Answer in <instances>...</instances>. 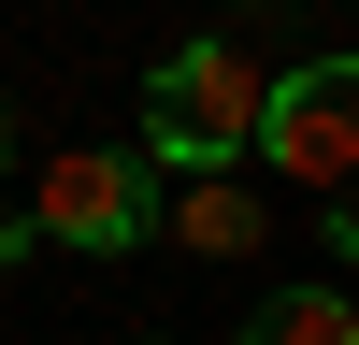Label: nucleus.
Returning a JSON list of instances; mask_svg holds the SVG:
<instances>
[{
    "label": "nucleus",
    "mask_w": 359,
    "mask_h": 345,
    "mask_svg": "<svg viewBox=\"0 0 359 345\" xmlns=\"http://www.w3.org/2000/svg\"><path fill=\"white\" fill-rule=\"evenodd\" d=\"M230 345H359V302H345L331 273H316V288H273V302H259Z\"/></svg>",
    "instance_id": "nucleus-5"
},
{
    "label": "nucleus",
    "mask_w": 359,
    "mask_h": 345,
    "mask_svg": "<svg viewBox=\"0 0 359 345\" xmlns=\"http://www.w3.org/2000/svg\"><path fill=\"white\" fill-rule=\"evenodd\" d=\"M29 245H72V259H130L144 230H158V172L130 158V144H57L43 158V201H29Z\"/></svg>",
    "instance_id": "nucleus-3"
},
{
    "label": "nucleus",
    "mask_w": 359,
    "mask_h": 345,
    "mask_svg": "<svg viewBox=\"0 0 359 345\" xmlns=\"http://www.w3.org/2000/svg\"><path fill=\"white\" fill-rule=\"evenodd\" d=\"M0 158H15V115H0Z\"/></svg>",
    "instance_id": "nucleus-6"
},
{
    "label": "nucleus",
    "mask_w": 359,
    "mask_h": 345,
    "mask_svg": "<svg viewBox=\"0 0 359 345\" xmlns=\"http://www.w3.org/2000/svg\"><path fill=\"white\" fill-rule=\"evenodd\" d=\"M245 158H273L287 187L331 216L359 187V58H302V72H259V144Z\"/></svg>",
    "instance_id": "nucleus-2"
},
{
    "label": "nucleus",
    "mask_w": 359,
    "mask_h": 345,
    "mask_svg": "<svg viewBox=\"0 0 359 345\" xmlns=\"http://www.w3.org/2000/svg\"><path fill=\"white\" fill-rule=\"evenodd\" d=\"M158 230H172V245H187V259H245L259 230H273V201H259L245 172H187V187L158 201Z\"/></svg>",
    "instance_id": "nucleus-4"
},
{
    "label": "nucleus",
    "mask_w": 359,
    "mask_h": 345,
    "mask_svg": "<svg viewBox=\"0 0 359 345\" xmlns=\"http://www.w3.org/2000/svg\"><path fill=\"white\" fill-rule=\"evenodd\" d=\"M245 144H259V58L245 43H172L158 72H144V172H245Z\"/></svg>",
    "instance_id": "nucleus-1"
}]
</instances>
